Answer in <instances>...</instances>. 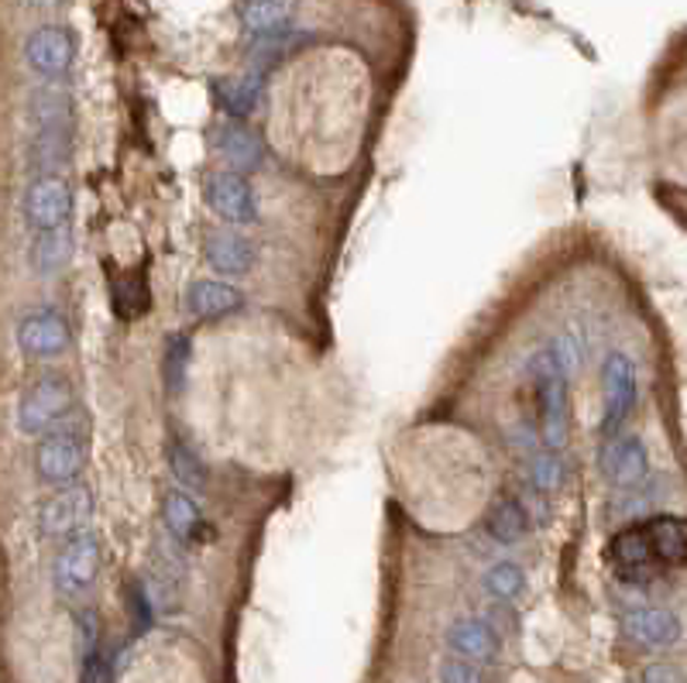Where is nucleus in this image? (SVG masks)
I'll return each mask as SVG.
<instances>
[{
	"label": "nucleus",
	"mask_w": 687,
	"mask_h": 683,
	"mask_svg": "<svg viewBox=\"0 0 687 683\" xmlns=\"http://www.w3.org/2000/svg\"><path fill=\"white\" fill-rule=\"evenodd\" d=\"M540 409V437L550 450L568 447V371L553 347H543L526 364Z\"/></svg>",
	"instance_id": "obj_1"
},
{
	"label": "nucleus",
	"mask_w": 687,
	"mask_h": 683,
	"mask_svg": "<svg viewBox=\"0 0 687 683\" xmlns=\"http://www.w3.org/2000/svg\"><path fill=\"white\" fill-rule=\"evenodd\" d=\"M72 406H76V389L69 382V374L48 368V371L35 374L28 389L21 392L18 429L24 437H45L48 429H56L59 422L69 419Z\"/></svg>",
	"instance_id": "obj_2"
},
{
	"label": "nucleus",
	"mask_w": 687,
	"mask_h": 683,
	"mask_svg": "<svg viewBox=\"0 0 687 683\" xmlns=\"http://www.w3.org/2000/svg\"><path fill=\"white\" fill-rule=\"evenodd\" d=\"M87 467V433L80 419H66L38 440L35 477L48 488H69Z\"/></svg>",
	"instance_id": "obj_3"
},
{
	"label": "nucleus",
	"mask_w": 687,
	"mask_h": 683,
	"mask_svg": "<svg viewBox=\"0 0 687 683\" xmlns=\"http://www.w3.org/2000/svg\"><path fill=\"white\" fill-rule=\"evenodd\" d=\"M605 556H608V564H612L616 577L626 580V584H646V580H653L660 570H664V564L656 560L646 519L622 525L612 536V543H608Z\"/></svg>",
	"instance_id": "obj_4"
},
{
	"label": "nucleus",
	"mask_w": 687,
	"mask_h": 683,
	"mask_svg": "<svg viewBox=\"0 0 687 683\" xmlns=\"http://www.w3.org/2000/svg\"><path fill=\"white\" fill-rule=\"evenodd\" d=\"M96 574H100V540L90 529H80L56 556V570H53L56 591L62 598H80L93 588Z\"/></svg>",
	"instance_id": "obj_5"
},
{
	"label": "nucleus",
	"mask_w": 687,
	"mask_h": 683,
	"mask_svg": "<svg viewBox=\"0 0 687 683\" xmlns=\"http://www.w3.org/2000/svg\"><path fill=\"white\" fill-rule=\"evenodd\" d=\"M14 344H18V350L24 354V358L53 361V358H62V354L72 347V331L59 313L38 310V313H28V316L18 320Z\"/></svg>",
	"instance_id": "obj_6"
},
{
	"label": "nucleus",
	"mask_w": 687,
	"mask_h": 683,
	"mask_svg": "<svg viewBox=\"0 0 687 683\" xmlns=\"http://www.w3.org/2000/svg\"><path fill=\"white\" fill-rule=\"evenodd\" d=\"M69 210H72V189L62 175H35L28 189H24L21 213L32 231H56V227L69 220Z\"/></svg>",
	"instance_id": "obj_7"
},
{
	"label": "nucleus",
	"mask_w": 687,
	"mask_h": 683,
	"mask_svg": "<svg viewBox=\"0 0 687 683\" xmlns=\"http://www.w3.org/2000/svg\"><path fill=\"white\" fill-rule=\"evenodd\" d=\"M602 389H605L602 433H605V440H612V437H619V429L629 419L632 402H636V368L622 350H612L602 361Z\"/></svg>",
	"instance_id": "obj_8"
},
{
	"label": "nucleus",
	"mask_w": 687,
	"mask_h": 683,
	"mask_svg": "<svg viewBox=\"0 0 687 683\" xmlns=\"http://www.w3.org/2000/svg\"><path fill=\"white\" fill-rule=\"evenodd\" d=\"M203 199L227 223L248 227L259 220V193L241 172H214L203 186Z\"/></svg>",
	"instance_id": "obj_9"
},
{
	"label": "nucleus",
	"mask_w": 687,
	"mask_h": 683,
	"mask_svg": "<svg viewBox=\"0 0 687 683\" xmlns=\"http://www.w3.org/2000/svg\"><path fill=\"white\" fill-rule=\"evenodd\" d=\"M90 512H93V495L87 485L76 481V485L56 491L38 509V533L45 540H69L90 522Z\"/></svg>",
	"instance_id": "obj_10"
},
{
	"label": "nucleus",
	"mask_w": 687,
	"mask_h": 683,
	"mask_svg": "<svg viewBox=\"0 0 687 683\" xmlns=\"http://www.w3.org/2000/svg\"><path fill=\"white\" fill-rule=\"evenodd\" d=\"M24 59L28 66L45 76V80H59L72 69L76 59V38L62 24H42L28 38H24Z\"/></svg>",
	"instance_id": "obj_11"
},
{
	"label": "nucleus",
	"mask_w": 687,
	"mask_h": 683,
	"mask_svg": "<svg viewBox=\"0 0 687 683\" xmlns=\"http://www.w3.org/2000/svg\"><path fill=\"white\" fill-rule=\"evenodd\" d=\"M598 467L616 488H636L640 481H646V471H650L643 440L640 437H612V440H605V447L598 453Z\"/></svg>",
	"instance_id": "obj_12"
},
{
	"label": "nucleus",
	"mask_w": 687,
	"mask_h": 683,
	"mask_svg": "<svg viewBox=\"0 0 687 683\" xmlns=\"http://www.w3.org/2000/svg\"><path fill=\"white\" fill-rule=\"evenodd\" d=\"M203 258H207V265L217 275L238 278L259 265V244L244 234H234V231H217L207 238V244H203Z\"/></svg>",
	"instance_id": "obj_13"
},
{
	"label": "nucleus",
	"mask_w": 687,
	"mask_h": 683,
	"mask_svg": "<svg viewBox=\"0 0 687 683\" xmlns=\"http://www.w3.org/2000/svg\"><path fill=\"white\" fill-rule=\"evenodd\" d=\"M214 148H217V155L231 165V172L251 175V172H259L265 165V144L259 141V135H254L251 128H244V124H238V120L220 124L217 135H214Z\"/></svg>",
	"instance_id": "obj_14"
},
{
	"label": "nucleus",
	"mask_w": 687,
	"mask_h": 683,
	"mask_svg": "<svg viewBox=\"0 0 687 683\" xmlns=\"http://www.w3.org/2000/svg\"><path fill=\"white\" fill-rule=\"evenodd\" d=\"M183 306L196 320H224L244 310V296L231 282H220V278H196L183 296Z\"/></svg>",
	"instance_id": "obj_15"
},
{
	"label": "nucleus",
	"mask_w": 687,
	"mask_h": 683,
	"mask_svg": "<svg viewBox=\"0 0 687 683\" xmlns=\"http://www.w3.org/2000/svg\"><path fill=\"white\" fill-rule=\"evenodd\" d=\"M262 93H265V72L262 69H251V72H241V76H220V80L214 83L217 107L234 120H248L254 111H259Z\"/></svg>",
	"instance_id": "obj_16"
},
{
	"label": "nucleus",
	"mask_w": 687,
	"mask_h": 683,
	"mask_svg": "<svg viewBox=\"0 0 687 683\" xmlns=\"http://www.w3.org/2000/svg\"><path fill=\"white\" fill-rule=\"evenodd\" d=\"M162 522L169 529V536L180 546H193L203 536H210V529L203 525V512H199L196 498L190 491H180V488L165 491V498H162Z\"/></svg>",
	"instance_id": "obj_17"
},
{
	"label": "nucleus",
	"mask_w": 687,
	"mask_h": 683,
	"mask_svg": "<svg viewBox=\"0 0 687 683\" xmlns=\"http://www.w3.org/2000/svg\"><path fill=\"white\" fill-rule=\"evenodd\" d=\"M447 646L474 663H492L499 656V628L478 618H457L447 628Z\"/></svg>",
	"instance_id": "obj_18"
},
{
	"label": "nucleus",
	"mask_w": 687,
	"mask_h": 683,
	"mask_svg": "<svg viewBox=\"0 0 687 683\" xmlns=\"http://www.w3.org/2000/svg\"><path fill=\"white\" fill-rule=\"evenodd\" d=\"M72 255H76V238L69 231V223L56 227V231H38L32 247H28L32 271L42 275V278H53V275L66 271Z\"/></svg>",
	"instance_id": "obj_19"
},
{
	"label": "nucleus",
	"mask_w": 687,
	"mask_h": 683,
	"mask_svg": "<svg viewBox=\"0 0 687 683\" xmlns=\"http://www.w3.org/2000/svg\"><path fill=\"white\" fill-rule=\"evenodd\" d=\"M626 636L646 649H667L680 639V622L667 609H640L626 615Z\"/></svg>",
	"instance_id": "obj_20"
},
{
	"label": "nucleus",
	"mask_w": 687,
	"mask_h": 683,
	"mask_svg": "<svg viewBox=\"0 0 687 683\" xmlns=\"http://www.w3.org/2000/svg\"><path fill=\"white\" fill-rule=\"evenodd\" d=\"M646 529L656 549V560L664 564V570H677L687 564V519L684 516H671V512L650 516Z\"/></svg>",
	"instance_id": "obj_21"
},
{
	"label": "nucleus",
	"mask_w": 687,
	"mask_h": 683,
	"mask_svg": "<svg viewBox=\"0 0 687 683\" xmlns=\"http://www.w3.org/2000/svg\"><path fill=\"white\" fill-rule=\"evenodd\" d=\"M76 649H80V683H111V660L100 646L93 612H83L76 622Z\"/></svg>",
	"instance_id": "obj_22"
},
{
	"label": "nucleus",
	"mask_w": 687,
	"mask_h": 683,
	"mask_svg": "<svg viewBox=\"0 0 687 683\" xmlns=\"http://www.w3.org/2000/svg\"><path fill=\"white\" fill-rule=\"evenodd\" d=\"M72 155V128L35 131L28 144V169L35 175H59Z\"/></svg>",
	"instance_id": "obj_23"
},
{
	"label": "nucleus",
	"mask_w": 687,
	"mask_h": 683,
	"mask_svg": "<svg viewBox=\"0 0 687 683\" xmlns=\"http://www.w3.org/2000/svg\"><path fill=\"white\" fill-rule=\"evenodd\" d=\"M28 124L35 131H48V128H76V107L72 96L66 90L56 86H42L28 96Z\"/></svg>",
	"instance_id": "obj_24"
},
{
	"label": "nucleus",
	"mask_w": 687,
	"mask_h": 683,
	"mask_svg": "<svg viewBox=\"0 0 687 683\" xmlns=\"http://www.w3.org/2000/svg\"><path fill=\"white\" fill-rule=\"evenodd\" d=\"M296 18V0H244L241 21L251 35L289 32Z\"/></svg>",
	"instance_id": "obj_25"
},
{
	"label": "nucleus",
	"mask_w": 687,
	"mask_h": 683,
	"mask_svg": "<svg viewBox=\"0 0 687 683\" xmlns=\"http://www.w3.org/2000/svg\"><path fill=\"white\" fill-rule=\"evenodd\" d=\"M485 529H489V536L495 543H502V546L519 543L529 533V512H526V505L519 498H499L492 505Z\"/></svg>",
	"instance_id": "obj_26"
},
{
	"label": "nucleus",
	"mask_w": 687,
	"mask_h": 683,
	"mask_svg": "<svg viewBox=\"0 0 687 683\" xmlns=\"http://www.w3.org/2000/svg\"><path fill=\"white\" fill-rule=\"evenodd\" d=\"M111 302H114V313L124 320V323H131L138 316L148 313V282H145V275L138 271H127V275H114V282H111Z\"/></svg>",
	"instance_id": "obj_27"
},
{
	"label": "nucleus",
	"mask_w": 687,
	"mask_h": 683,
	"mask_svg": "<svg viewBox=\"0 0 687 683\" xmlns=\"http://www.w3.org/2000/svg\"><path fill=\"white\" fill-rule=\"evenodd\" d=\"M169 471L186 491H207V481H210L207 467H203V461L196 458V450H190L180 440L169 443Z\"/></svg>",
	"instance_id": "obj_28"
},
{
	"label": "nucleus",
	"mask_w": 687,
	"mask_h": 683,
	"mask_svg": "<svg viewBox=\"0 0 687 683\" xmlns=\"http://www.w3.org/2000/svg\"><path fill=\"white\" fill-rule=\"evenodd\" d=\"M302 42H307V38H302L299 32H275V35H254V45H251V59H254V69H268V66H278V62H283L289 53H293V48H299Z\"/></svg>",
	"instance_id": "obj_29"
},
{
	"label": "nucleus",
	"mask_w": 687,
	"mask_h": 683,
	"mask_svg": "<svg viewBox=\"0 0 687 683\" xmlns=\"http://www.w3.org/2000/svg\"><path fill=\"white\" fill-rule=\"evenodd\" d=\"M190 337L186 334H169L165 340V350H162V374H165V385L169 392H180L183 382H186V371H190Z\"/></svg>",
	"instance_id": "obj_30"
},
{
	"label": "nucleus",
	"mask_w": 687,
	"mask_h": 683,
	"mask_svg": "<svg viewBox=\"0 0 687 683\" xmlns=\"http://www.w3.org/2000/svg\"><path fill=\"white\" fill-rule=\"evenodd\" d=\"M485 591L492 598H499V601L519 598L526 591V574H523V567L513 564V560H502V564L489 567V574H485Z\"/></svg>",
	"instance_id": "obj_31"
},
{
	"label": "nucleus",
	"mask_w": 687,
	"mask_h": 683,
	"mask_svg": "<svg viewBox=\"0 0 687 683\" xmlns=\"http://www.w3.org/2000/svg\"><path fill=\"white\" fill-rule=\"evenodd\" d=\"M440 683H485V673L478 670L474 660H465V656H447L440 663Z\"/></svg>",
	"instance_id": "obj_32"
},
{
	"label": "nucleus",
	"mask_w": 687,
	"mask_h": 683,
	"mask_svg": "<svg viewBox=\"0 0 687 683\" xmlns=\"http://www.w3.org/2000/svg\"><path fill=\"white\" fill-rule=\"evenodd\" d=\"M127 604H131V628L135 636H145V632L151 628V618H156V601H151V594L145 588H131V598H127Z\"/></svg>",
	"instance_id": "obj_33"
},
{
	"label": "nucleus",
	"mask_w": 687,
	"mask_h": 683,
	"mask_svg": "<svg viewBox=\"0 0 687 683\" xmlns=\"http://www.w3.org/2000/svg\"><path fill=\"white\" fill-rule=\"evenodd\" d=\"M533 485L543 491L561 485V461H557L553 453H540V458L533 461Z\"/></svg>",
	"instance_id": "obj_34"
},
{
	"label": "nucleus",
	"mask_w": 687,
	"mask_h": 683,
	"mask_svg": "<svg viewBox=\"0 0 687 683\" xmlns=\"http://www.w3.org/2000/svg\"><path fill=\"white\" fill-rule=\"evenodd\" d=\"M553 350H557V358H561L564 371H568V374H574V371H577V364H581V358H577V340H574L571 334H564L561 340L553 344Z\"/></svg>",
	"instance_id": "obj_35"
},
{
	"label": "nucleus",
	"mask_w": 687,
	"mask_h": 683,
	"mask_svg": "<svg viewBox=\"0 0 687 683\" xmlns=\"http://www.w3.org/2000/svg\"><path fill=\"white\" fill-rule=\"evenodd\" d=\"M643 683H684V673L671 663H653L643 670Z\"/></svg>",
	"instance_id": "obj_36"
},
{
	"label": "nucleus",
	"mask_w": 687,
	"mask_h": 683,
	"mask_svg": "<svg viewBox=\"0 0 687 683\" xmlns=\"http://www.w3.org/2000/svg\"><path fill=\"white\" fill-rule=\"evenodd\" d=\"M32 8H38V11H56V8H62L66 0H28Z\"/></svg>",
	"instance_id": "obj_37"
}]
</instances>
